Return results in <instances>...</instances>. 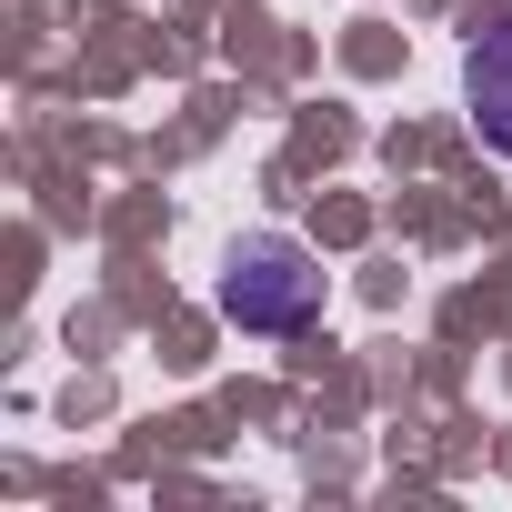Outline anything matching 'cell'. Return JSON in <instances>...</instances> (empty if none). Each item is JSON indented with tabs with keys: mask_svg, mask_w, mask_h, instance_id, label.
Listing matches in <instances>:
<instances>
[{
	"mask_svg": "<svg viewBox=\"0 0 512 512\" xmlns=\"http://www.w3.org/2000/svg\"><path fill=\"white\" fill-rule=\"evenodd\" d=\"M312 302H322V272L302 262V241H282V231H251L231 251V272H221V312L241 332H302Z\"/></svg>",
	"mask_w": 512,
	"mask_h": 512,
	"instance_id": "cell-1",
	"label": "cell"
},
{
	"mask_svg": "<svg viewBox=\"0 0 512 512\" xmlns=\"http://www.w3.org/2000/svg\"><path fill=\"white\" fill-rule=\"evenodd\" d=\"M462 101H472V131L512 161V21L472 41V61H462Z\"/></svg>",
	"mask_w": 512,
	"mask_h": 512,
	"instance_id": "cell-2",
	"label": "cell"
}]
</instances>
